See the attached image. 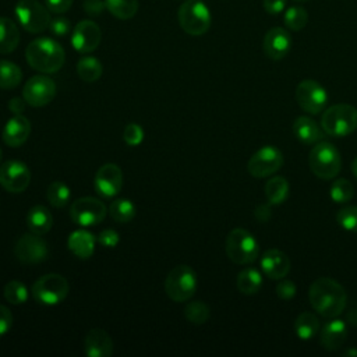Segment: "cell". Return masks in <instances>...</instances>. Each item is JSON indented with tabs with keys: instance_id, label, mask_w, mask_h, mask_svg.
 Segmentation results:
<instances>
[{
	"instance_id": "obj_36",
	"label": "cell",
	"mask_w": 357,
	"mask_h": 357,
	"mask_svg": "<svg viewBox=\"0 0 357 357\" xmlns=\"http://www.w3.org/2000/svg\"><path fill=\"white\" fill-rule=\"evenodd\" d=\"M71 197L70 188L61 181H53L46 191V198L54 208H63L68 204Z\"/></svg>"
},
{
	"instance_id": "obj_4",
	"label": "cell",
	"mask_w": 357,
	"mask_h": 357,
	"mask_svg": "<svg viewBox=\"0 0 357 357\" xmlns=\"http://www.w3.org/2000/svg\"><path fill=\"white\" fill-rule=\"evenodd\" d=\"M308 165L318 178L331 180L339 174L342 158L335 145L326 141H319L310 151Z\"/></svg>"
},
{
	"instance_id": "obj_20",
	"label": "cell",
	"mask_w": 357,
	"mask_h": 357,
	"mask_svg": "<svg viewBox=\"0 0 357 357\" xmlns=\"http://www.w3.org/2000/svg\"><path fill=\"white\" fill-rule=\"evenodd\" d=\"M113 350L114 344L110 335L100 328L88 331L84 337V353L88 357H110Z\"/></svg>"
},
{
	"instance_id": "obj_6",
	"label": "cell",
	"mask_w": 357,
	"mask_h": 357,
	"mask_svg": "<svg viewBox=\"0 0 357 357\" xmlns=\"http://www.w3.org/2000/svg\"><path fill=\"white\" fill-rule=\"evenodd\" d=\"M165 291L176 303L188 301L197 291V273L188 265H177L165 279Z\"/></svg>"
},
{
	"instance_id": "obj_30",
	"label": "cell",
	"mask_w": 357,
	"mask_h": 357,
	"mask_svg": "<svg viewBox=\"0 0 357 357\" xmlns=\"http://www.w3.org/2000/svg\"><path fill=\"white\" fill-rule=\"evenodd\" d=\"M103 66L102 63L92 56L81 57L77 63V74L85 82H95L102 77Z\"/></svg>"
},
{
	"instance_id": "obj_31",
	"label": "cell",
	"mask_w": 357,
	"mask_h": 357,
	"mask_svg": "<svg viewBox=\"0 0 357 357\" xmlns=\"http://www.w3.org/2000/svg\"><path fill=\"white\" fill-rule=\"evenodd\" d=\"M109 215L117 223H128L134 219L137 213V208L131 199L127 198H117L112 201L109 205Z\"/></svg>"
},
{
	"instance_id": "obj_32",
	"label": "cell",
	"mask_w": 357,
	"mask_h": 357,
	"mask_svg": "<svg viewBox=\"0 0 357 357\" xmlns=\"http://www.w3.org/2000/svg\"><path fill=\"white\" fill-rule=\"evenodd\" d=\"M22 79L21 68L8 60H0V89H13Z\"/></svg>"
},
{
	"instance_id": "obj_1",
	"label": "cell",
	"mask_w": 357,
	"mask_h": 357,
	"mask_svg": "<svg viewBox=\"0 0 357 357\" xmlns=\"http://www.w3.org/2000/svg\"><path fill=\"white\" fill-rule=\"evenodd\" d=\"M308 300L319 315L331 319L344 311L347 294L344 287L335 279L318 278L310 286Z\"/></svg>"
},
{
	"instance_id": "obj_10",
	"label": "cell",
	"mask_w": 357,
	"mask_h": 357,
	"mask_svg": "<svg viewBox=\"0 0 357 357\" xmlns=\"http://www.w3.org/2000/svg\"><path fill=\"white\" fill-rule=\"evenodd\" d=\"M106 205L95 197H81L75 199L70 208V216L74 223L81 227L96 226L106 218Z\"/></svg>"
},
{
	"instance_id": "obj_51",
	"label": "cell",
	"mask_w": 357,
	"mask_h": 357,
	"mask_svg": "<svg viewBox=\"0 0 357 357\" xmlns=\"http://www.w3.org/2000/svg\"><path fill=\"white\" fill-rule=\"evenodd\" d=\"M351 173L357 177V158H354L351 162Z\"/></svg>"
},
{
	"instance_id": "obj_53",
	"label": "cell",
	"mask_w": 357,
	"mask_h": 357,
	"mask_svg": "<svg viewBox=\"0 0 357 357\" xmlns=\"http://www.w3.org/2000/svg\"><path fill=\"white\" fill-rule=\"evenodd\" d=\"M293 1H296V3H305V1H310V0H293Z\"/></svg>"
},
{
	"instance_id": "obj_29",
	"label": "cell",
	"mask_w": 357,
	"mask_h": 357,
	"mask_svg": "<svg viewBox=\"0 0 357 357\" xmlns=\"http://www.w3.org/2000/svg\"><path fill=\"white\" fill-rule=\"evenodd\" d=\"M319 331V319L312 312H301L294 321V332L298 339L310 340Z\"/></svg>"
},
{
	"instance_id": "obj_40",
	"label": "cell",
	"mask_w": 357,
	"mask_h": 357,
	"mask_svg": "<svg viewBox=\"0 0 357 357\" xmlns=\"http://www.w3.org/2000/svg\"><path fill=\"white\" fill-rule=\"evenodd\" d=\"M123 139L128 146H138L144 141V130L137 123H128L123 131Z\"/></svg>"
},
{
	"instance_id": "obj_38",
	"label": "cell",
	"mask_w": 357,
	"mask_h": 357,
	"mask_svg": "<svg viewBox=\"0 0 357 357\" xmlns=\"http://www.w3.org/2000/svg\"><path fill=\"white\" fill-rule=\"evenodd\" d=\"M331 198L336 204H346L349 202L354 195V187L353 184L346 178H337L331 185Z\"/></svg>"
},
{
	"instance_id": "obj_9",
	"label": "cell",
	"mask_w": 357,
	"mask_h": 357,
	"mask_svg": "<svg viewBox=\"0 0 357 357\" xmlns=\"http://www.w3.org/2000/svg\"><path fill=\"white\" fill-rule=\"evenodd\" d=\"M20 25L31 32L40 33L49 28L50 11L36 0H20L14 8Z\"/></svg>"
},
{
	"instance_id": "obj_25",
	"label": "cell",
	"mask_w": 357,
	"mask_h": 357,
	"mask_svg": "<svg viewBox=\"0 0 357 357\" xmlns=\"http://www.w3.org/2000/svg\"><path fill=\"white\" fill-rule=\"evenodd\" d=\"M26 226L35 234H46L53 226V216L43 205L32 206L26 213Z\"/></svg>"
},
{
	"instance_id": "obj_54",
	"label": "cell",
	"mask_w": 357,
	"mask_h": 357,
	"mask_svg": "<svg viewBox=\"0 0 357 357\" xmlns=\"http://www.w3.org/2000/svg\"><path fill=\"white\" fill-rule=\"evenodd\" d=\"M1 158H3V151H1V148H0V160H1Z\"/></svg>"
},
{
	"instance_id": "obj_3",
	"label": "cell",
	"mask_w": 357,
	"mask_h": 357,
	"mask_svg": "<svg viewBox=\"0 0 357 357\" xmlns=\"http://www.w3.org/2000/svg\"><path fill=\"white\" fill-rule=\"evenodd\" d=\"M321 127L331 137H346L357 130V109L347 103H337L325 109Z\"/></svg>"
},
{
	"instance_id": "obj_28",
	"label": "cell",
	"mask_w": 357,
	"mask_h": 357,
	"mask_svg": "<svg viewBox=\"0 0 357 357\" xmlns=\"http://www.w3.org/2000/svg\"><path fill=\"white\" fill-rule=\"evenodd\" d=\"M290 185L283 176H275L269 178L265 184V197L266 202L271 205H280L289 197Z\"/></svg>"
},
{
	"instance_id": "obj_22",
	"label": "cell",
	"mask_w": 357,
	"mask_h": 357,
	"mask_svg": "<svg viewBox=\"0 0 357 357\" xmlns=\"http://www.w3.org/2000/svg\"><path fill=\"white\" fill-rule=\"evenodd\" d=\"M346 339H347V326L342 319L331 318V321H328L321 329V335H319L321 344L324 346V349L329 351L340 349L346 342Z\"/></svg>"
},
{
	"instance_id": "obj_46",
	"label": "cell",
	"mask_w": 357,
	"mask_h": 357,
	"mask_svg": "<svg viewBox=\"0 0 357 357\" xmlns=\"http://www.w3.org/2000/svg\"><path fill=\"white\" fill-rule=\"evenodd\" d=\"M46 1V7L49 8V11L54 13V14H63L67 10H70L73 0H45Z\"/></svg>"
},
{
	"instance_id": "obj_37",
	"label": "cell",
	"mask_w": 357,
	"mask_h": 357,
	"mask_svg": "<svg viewBox=\"0 0 357 357\" xmlns=\"http://www.w3.org/2000/svg\"><path fill=\"white\" fill-rule=\"evenodd\" d=\"M3 296L10 304L21 305L28 300V289L21 280L13 279L6 283L3 289Z\"/></svg>"
},
{
	"instance_id": "obj_44",
	"label": "cell",
	"mask_w": 357,
	"mask_h": 357,
	"mask_svg": "<svg viewBox=\"0 0 357 357\" xmlns=\"http://www.w3.org/2000/svg\"><path fill=\"white\" fill-rule=\"evenodd\" d=\"M13 322H14V318L10 308L0 304V337L4 336L11 329Z\"/></svg>"
},
{
	"instance_id": "obj_8",
	"label": "cell",
	"mask_w": 357,
	"mask_h": 357,
	"mask_svg": "<svg viewBox=\"0 0 357 357\" xmlns=\"http://www.w3.org/2000/svg\"><path fill=\"white\" fill-rule=\"evenodd\" d=\"M70 290L67 279L59 273H46L35 280L31 287L35 301L43 305H57L66 300Z\"/></svg>"
},
{
	"instance_id": "obj_19",
	"label": "cell",
	"mask_w": 357,
	"mask_h": 357,
	"mask_svg": "<svg viewBox=\"0 0 357 357\" xmlns=\"http://www.w3.org/2000/svg\"><path fill=\"white\" fill-rule=\"evenodd\" d=\"M290 266L291 264L289 257L278 248H271L261 257V269L264 275L272 280H280L286 278L290 272Z\"/></svg>"
},
{
	"instance_id": "obj_35",
	"label": "cell",
	"mask_w": 357,
	"mask_h": 357,
	"mask_svg": "<svg viewBox=\"0 0 357 357\" xmlns=\"http://www.w3.org/2000/svg\"><path fill=\"white\" fill-rule=\"evenodd\" d=\"M283 21H284V25L287 29L297 32V31H301L307 25L308 13L301 6H290L284 11Z\"/></svg>"
},
{
	"instance_id": "obj_47",
	"label": "cell",
	"mask_w": 357,
	"mask_h": 357,
	"mask_svg": "<svg viewBox=\"0 0 357 357\" xmlns=\"http://www.w3.org/2000/svg\"><path fill=\"white\" fill-rule=\"evenodd\" d=\"M264 10L271 15L280 14L287 4V0H264Z\"/></svg>"
},
{
	"instance_id": "obj_17",
	"label": "cell",
	"mask_w": 357,
	"mask_h": 357,
	"mask_svg": "<svg viewBox=\"0 0 357 357\" xmlns=\"http://www.w3.org/2000/svg\"><path fill=\"white\" fill-rule=\"evenodd\" d=\"M102 39V32L99 25L91 20L79 21L71 35V45L79 53H91L93 52Z\"/></svg>"
},
{
	"instance_id": "obj_18",
	"label": "cell",
	"mask_w": 357,
	"mask_h": 357,
	"mask_svg": "<svg viewBox=\"0 0 357 357\" xmlns=\"http://www.w3.org/2000/svg\"><path fill=\"white\" fill-rule=\"evenodd\" d=\"M264 53L271 60H282L291 49V36L286 28L273 26L264 36Z\"/></svg>"
},
{
	"instance_id": "obj_48",
	"label": "cell",
	"mask_w": 357,
	"mask_h": 357,
	"mask_svg": "<svg viewBox=\"0 0 357 357\" xmlns=\"http://www.w3.org/2000/svg\"><path fill=\"white\" fill-rule=\"evenodd\" d=\"M25 99L24 98H18V96H14L10 99L8 102V110L13 113V114H22V112L25 110Z\"/></svg>"
},
{
	"instance_id": "obj_2",
	"label": "cell",
	"mask_w": 357,
	"mask_h": 357,
	"mask_svg": "<svg viewBox=\"0 0 357 357\" xmlns=\"http://www.w3.org/2000/svg\"><path fill=\"white\" fill-rule=\"evenodd\" d=\"M26 63L43 74L57 73L66 60L63 46L50 38L33 39L25 49Z\"/></svg>"
},
{
	"instance_id": "obj_15",
	"label": "cell",
	"mask_w": 357,
	"mask_h": 357,
	"mask_svg": "<svg viewBox=\"0 0 357 357\" xmlns=\"http://www.w3.org/2000/svg\"><path fill=\"white\" fill-rule=\"evenodd\" d=\"M31 183L29 167L21 160H7L0 166V185L13 194L24 192Z\"/></svg>"
},
{
	"instance_id": "obj_45",
	"label": "cell",
	"mask_w": 357,
	"mask_h": 357,
	"mask_svg": "<svg viewBox=\"0 0 357 357\" xmlns=\"http://www.w3.org/2000/svg\"><path fill=\"white\" fill-rule=\"evenodd\" d=\"M82 8L89 17H98L106 8V4L102 0H84Z\"/></svg>"
},
{
	"instance_id": "obj_49",
	"label": "cell",
	"mask_w": 357,
	"mask_h": 357,
	"mask_svg": "<svg viewBox=\"0 0 357 357\" xmlns=\"http://www.w3.org/2000/svg\"><path fill=\"white\" fill-rule=\"evenodd\" d=\"M271 204H259L257 208H255V218L259 220V222H266L268 219H271Z\"/></svg>"
},
{
	"instance_id": "obj_43",
	"label": "cell",
	"mask_w": 357,
	"mask_h": 357,
	"mask_svg": "<svg viewBox=\"0 0 357 357\" xmlns=\"http://www.w3.org/2000/svg\"><path fill=\"white\" fill-rule=\"evenodd\" d=\"M296 284L289 280V279H280L279 283L276 284V294L282 298V300H291L296 296Z\"/></svg>"
},
{
	"instance_id": "obj_7",
	"label": "cell",
	"mask_w": 357,
	"mask_h": 357,
	"mask_svg": "<svg viewBox=\"0 0 357 357\" xmlns=\"http://www.w3.org/2000/svg\"><path fill=\"white\" fill-rule=\"evenodd\" d=\"M178 24L181 29L191 36L204 35L211 26V11L205 6L204 0H187L177 13Z\"/></svg>"
},
{
	"instance_id": "obj_33",
	"label": "cell",
	"mask_w": 357,
	"mask_h": 357,
	"mask_svg": "<svg viewBox=\"0 0 357 357\" xmlns=\"http://www.w3.org/2000/svg\"><path fill=\"white\" fill-rule=\"evenodd\" d=\"M109 13L119 20H130L138 11V0H105Z\"/></svg>"
},
{
	"instance_id": "obj_41",
	"label": "cell",
	"mask_w": 357,
	"mask_h": 357,
	"mask_svg": "<svg viewBox=\"0 0 357 357\" xmlns=\"http://www.w3.org/2000/svg\"><path fill=\"white\" fill-rule=\"evenodd\" d=\"M49 29L56 36H66L70 32L71 25L66 17H56V18H52L49 24Z\"/></svg>"
},
{
	"instance_id": "obj_14",
	"label": "cell",
	"mask_w": 357,
	"mask_h": 357,
	"mask_svg": "<svg viewBox=\"0 0 357 357\" xmlns=\"http://www.w3.org/2000/svg\"><path fill=\"white\" fill-rule=\"evenodd\" d=\"M56 91V82L50 77L33 75L25 82L22 98L32 107H43L54 99Z\"/></svg>"
},
{
	"instance_id": "obj_52",
	"label": "cell",
	"mask_w": 357,
	"mask_h": 357,
	"mask_svg": "<svg viewBox=\"0 0 357 357\" xmlns=\"http://www.w3.org/2000/svg\"><path fill=\"white\" fill-rule=\"evenodd\" d=\"M346 356H357V349H350V350H346L344 351Z\"/></svg>"
},
{
	"instance_id": "obj_13",
	"label": "cell",
	"mask_w": 357,
	"mask_h": 357,
	"mask_svg": "<svg viewBox=\"0 0 357 357\" xmlns=\"http://www.w3.org/2000/svg\"><path fill=\"white\" fill-rule=\"evenodd\" d=\"M47 243L35 233H24L14 245V255L21 264H40L47 258Z\"/></svg>"
},
{
	"instance_id": "obj_27",
	"label": "cell",
	"mask_w": 357,
	"mask_h": 357,
	"mask_svg": "<svg viewBox=\"0 0 357 357\" xmlns=\"http://www.w3.org/2000/svg\"><path fill=\"white\" fill-rule=\"evenodd\" d=\"M237 290L241 294L252 296L257 294L262 287V276L255 268H245L238 272L236 279Z\"/></svg>"
},
{
	"instance_id": "obj_11",
	"label": "cell",
	"mask_w": 357,
	"mask_h": 357,
	"mask_svg": "<svg viewBox=\"0 0 357 357\" xmlns=\"http://www.w3.org/2000/svg\"><path fill=\"white\" fill-rule=\"evenodd\" d=\"M283 163V153L278 148L266 145L251 155L247 163V170L252 177L264 178L275 174L279 169H282Z\"/></svg>"
},
{
	"instance_id": "obj_12",
	"label": "cell",
	"mask_w": 357,
	"mask_h": 357,
	"mask_svg": "<svg viewBox=\"0 0 357 357\" xmlns=\"http://www.w3.org/2000/svg\"><path fill=\"white\" fill-rule=\"evenodd\" d=\"M296 100L304 112L318 114L326 106L328 93L318 81L303 79L296 88Z\"/></svg>"
},
{
	"instance_id": "obj_50",
	"label": "cell",
	"mask_w": 357,
	"mask_h": 357,
	"mask_svg": "<svg viewBox=\"0 0 357 357\" xmlns=\"http://www.w3.org/2000/svg\"><path fill=\"white\" fill-rule=\"evenodd\" d=\"M346 322L353 326H357V310L356 308L346 312Z\"/></svg>"
},
{
	"instance_id": "obj_26",
	"label": "cell",
	"mask_w": 357,
	"mask_h": 357,
	"mask_svg": "<svg viewBox=\"0 0 357 357\" xmlns=\"http://www.w3.org/2000/svg\"><path fill=\"white\" fill-rule=\"evenodd\" d=\"M20 43V31L17 24L6 17H0V53L7 54L17 49Z\"/></svg>"
},
{
	"instance_id": "obj_24",
	"label": "cell",
	"mask_w": 357,
	"mask_h": 357,
	"mask_svg": "<svg viewBox=\"0 0 357 357\" xmlns=\"http://www.w3.org/2000/svg\"><path fill=\"white\" fill-rule=\"evenodd\" d=\"M68 250L79 259H89L95 252V237L84 230H74L67 238Z\"/></svg>"
},
{
	"instance_id": "obj_16",
	"label": "cell",
	"mask_w": 357,
	"mask_h": 357,
	"mask_svg": "<svg viewBox=\"0 0 357 357\" xmlns=\"http://www.w3.org/2000/svg\"><path fill=\"white\" fill-rule=\"evenodd\" d=\"M93 187L102 198L116 197L123 187V172L116 163L102 165L93 177Z\"/></svg>"
},
{
	"instance_id": "obj_21",
	"label": "cell",
	"mask_w": 357,
	"mask_h": 357,
	"mask_svg": "<svg viewBox=\"0 0 357 357\" xmlns=\"http://www.w3.org/2000/svg\"><path fill=\"white\" fill-rule=\"evenodd\" d=\"M31 134V121L22 114H14L3 127V141L11 148H18L26 142Z\"/></svg>"
},
{
	"instance_id": "obj_42",
	"label": "cell",
	"mask_w": 357,
	"mask_h": 357,
	"mask_svg": "<svg viewBox=\"0 0 357 357\" xmlns=\"http://www.w3.org/2000/svg\"><path fill=\"white\" fill-rule=\"evenodd\" d=\"M120 241V236L114 229H105L98 236V243L106 248H114Z\"/></svg>"
},
{
	"instance_id": "obj_5",
	"label": "cell",
	"mask_w": 357,
	"mask_h": 357,
	"mask_svg": "<svg viewBox=\"0 0 357 357\" xmlns=\"http://www.w3.org/2000/svg\"><path fill=\"white\" fill-rule=\"evenodd\" d=\"M225 250L229 259L237 265H248L257 261L259 247L255 237L245 229H233L225 241Z\"/></svg>"
},
{
	"instance_id": "obj_23",
	"label": "cell",
	"mask_w": 357,
	"mask_h": 357,
	"mask_svg": "<svg viewBox=\"0 0 357 357\" xmlns=\"http://www.w3.org/2000/svg\"><path fill=\"white\" fill-rule=\"evenodd\" d=\"M293 132L296 138L307 145L317 144L324 139L325 131L322 127H319L312 119L307 116H300L293 123Z\"/></svg>"
},
{
	"instance_id": "obj_34",
	"label": "cell",
	"mask_w": 357,
	"mask_h": 357,
	"mask_svg": "<svg viewBox=\"0 0 357 357\" xmlns=\"http://www.w3.org/2000/svg\"><path fill=\"white\" fill-rule=\"evenodd\" d=\"M209 307L201 300L190 301L184 307V317L192 325H204L209 319Z\"/></svg>"
},
{
	"instance_id": "obj_39",
	"label": "cell",
	"mask_w": 357,
	"mask_h": 357,
	"mask_svg": "<svg viewBox=\"0 0 357 357\" xmlns=\"http://www.w3.org/2000/svg\"><path fill=\"white\" fill-rule=\"evenodd\" d=\"M336 222L347 231L357 233V206H344L337 211Z\"/></svg>"
}]
</instances>
